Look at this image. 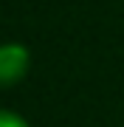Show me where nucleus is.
Here are the masks:
<instances>
[{
	"label": "nucleus",
	"instance_id": "obj_1",
	"mask_svg": "<svg viewBox=\"0 0 124 127\" xmlns=\"http://www.w3.org/2000/svg\"><path fill=\"white\" fill-rule=\"evenodd\" d=\"M31 54L23 42H0V88H11L25 79Z\"/></svg>",
	"mask_w": 124,
	"mask_h": 127
},
{
	"label": "nucleus",
	"instance_id": "obj_2",
	"mask_svg": "<svg viewBox=\"0 0 124 127\" xmlns=\"http://www.w3.org/2000/svg\"><path fill=\"white\" fill-rule=\"evenodd\" d=\"M0 127H31V124L14 110H0Z\"/></svg>",
	"mask_w": 124,
	"mask_h": 127
}]
</instances>
